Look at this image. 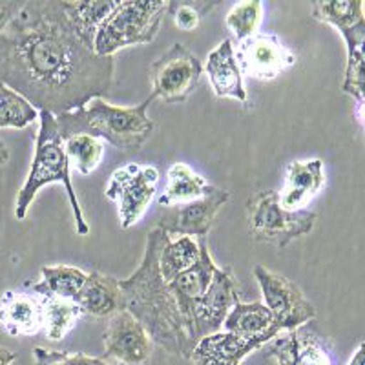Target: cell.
Returning a JSON list of instances; mask_svg holds the SVG:
<instances>
[{
    "instance_id": "6da1fadb",
    "label": "cell",
    "mask_w": 365,
    "mask_h": 365,
    "mask_svg": "<svg viewBox=\"0 0 365 365\" xmlns=\"http://www.w3.org/2000/svg\"><path fill=\"white\" fill-rule=\"evenodd\" d=\"M115 63L75 34L64 0H28L0 34V83L37 112L83 108L110 93Z\"/></svg>"
},
{
    "instance_id": "7a4b0ae2",
    "label": "cell",
    "mask_w": 365,
    "mask_h": 365,
    "mask_svg": "<svg viewBox=\"0 0 365 365\" xmlns=\"http://www.w3.org/2000/svg\"><path fill=\"white\" fill-rule=\"evenodd\" d=\"M168 237L170 236L161 227L150 230L139 267L132 276L119 279L120 303L123 311L130 312L143 325L150 340L168 354L188 360L195 345L182 322L170 287L159 272V254Z\"/></svg>"
},
{
    "instance_id": "3957f363",
    "label": "cell",
    "mask_w": 365,
    "mask_h": 365,
    "mask_svg": "<svg viewBox=\"0 0 365 365\" xmlns=\"http://www.w3.org/2000/svg\"><path fill=\"white\" fill-rule=\"evenodd\" d=\"M155 97L150 93L137 106H113L104 99H91L83 108L55 115L63 139L71 135H90L108 141L120 152L137 154L154 132V120L148 117V106Z\"/></svg>"
},
{
    "instance_id": "277c9868",
    "label": "cell",
    "mask_w": 365,
    "mask_h": 365,
    "mask_svg": "<svg viewBox=\"0 0 365 365\" xmlns=\"http://www.w3.org/2000/svg\"><path fill=\"white\" fill-rule=\"evenodd\" d=\"M50 182H61L70 200L71 210H73L75 228L79 236H86L90 232L84 214L81 210L79 197L75 194L73 182L70 174V161L64 152V141L58 132L55 115L50 112H38V132L35 137V155L31 168L26 182L19 190L17 201H15V217L24 220L29 207L35 201L38 192L50 185Z\"/></svg>"
},
{
    "instance_id": "5b68a950",
    "label": "cell",
    "mask_w": 365,
    "mask_h": 365,
    "mask_svg": "<svg viewBox=\"0 0 365 365\" xmlns=\"http://www.w3.org/2000/svg\"><path fill=\"white\" fill-rule=\"evenodd\" d=\"M166 11L165 0H119L101 24L93 51L99 57H113L128 46L148 44L158 37Z\"/></svg>"
},
{
    "instance_id": "8992f818",
    "label": "cell",
    "mask_w": 365,
    "mask_h": 365,
    "mask_svg": "<svg viewBox=\"0 0 365 365\" xmlns=\"http://www.w3.org/2000/svg\"><path fill=\"white\" fill-rule=\"evenodd\" d=\"M312 17L338 29L347 46L344 84L341 90L364 104V44L365 15L361 0H322L311 4Z\"/></svg>"
},
{
    "instance_id": "52a82bcc",
    "label": "cell",
    "mask_w": 365,
    "mask_h": 365,
    "mask_svg": "<svg viewBox=\"0 0 365 365\" xmlns=\"http://www.w3.org/2000/svg\"><path fill=\"white\" fill-rule=\"evenodd\" d=\"M247 214L254 240L278 249L307 236L318 220V214L311 210H285L279 205L276 190H263L252 195L247 201Z\"/></svg>"
},
{
    "instance_id": "ba28073f",
    "label": "cell",
    "mask_w": 365,
    "mask_h": 365,
    "mask_svg": "<svg viewBox=\"0 0 365 365\" xmlns=\"http://www.w3.org/2000/svg\"><path fill=\"white\" fill-rule=\"evenodd\" d=\"M159 182L155 166L128 163L110 175L104 195L117 205L123 228H130L145 216Z\"/></svg>"
},
{
    "instance_id": "9c48e42d",
    "label": "cell",
    "mask_w": 365,
    "mask_h": 365,
    "mask_svg": "<svg viewBox=\"0 0 365 365\" xmlns=\"http://www.w3.org/2000/svg\"><path fill=\"white\" fill-rule=\"evenodd\" d=\"M259 291L263 294V305L270 311L274 325L279 332H291L316 318V307L305 298L298 285L263 265L254 267Z\"/></svg>"
},
{
    "instance_id": "30bf717a",
    "label": "cell",
    "mask_w": 365,
    "mask_h": 365,
    "mask_svg": "<svg viewBox=\"0 0 365 365\" xmlns=\"http://www.w3.org/2000/svg\"><path fill=\"white\" fill-rule=\"evenodd\" d=\"M152 96L166 103H182L197 88L203 64L182 44H174L150 66Z\"/></svg>"
},
{
    "instance_id": "8fae6325",
    "label": "cell",
    "mask_w": 365,
    "mask_h": 365,
    "mask_svg": "<svg viewBox=\"0 0 365 365\" xmlns=\"http://www.w3.org/2000/svg\"><path fill=\"white\" fill-rule=\"evenodd\" d=\"M237 44L234 55L241 73L257 81L276 79L298 61V55L272 34H256Z\"/></svg>"
},
{
    "instance_id": "7c38bea8",
    "label": "cell",
    "mask_w": 365,
    "mask_h": 365,
    "mask_svg": "<svg viewBox=\"0 0 365 365\" xmlns=\"http://www.w3.org/2000/svg\"><path fill=\"white\" fill-rule=\"evenodd\" d=\"M104 360L123 365H143L152 354V340L130 312L108 316L104 329Z\"/></svg>"
},
{
    "instance_id": "4fadbf2b",
    "label": "cell",
    "mask_w": 365,
    "mask_h": 365,
    "mask_svg": "<svg viewBox=\"0 0 365 365\" xmlns=\"http://www.w3.org/2000/svg\"><path fill=\"white\" fill-rule=\"evenodd\" d=\"M240 302L236 291V279L230 269L217 267L210 285L194 305L192 312V325H194V336L200 341L201 338L220 332L223 322L230 309Z\"/></svg>"
},
{
    "instance_id": "5bb4252c",
    "label": "cell",
    "mask_w": 365,
    "mask_h": 365,
    "mask_svg": "<svg viewBox=\"0 0 365 365\" xmlns=\"http://www.w3.org/2000/svg\"><path fill=\"white\" fill-rule=\"evenodd\" d=\"M228 192L212 185L210 190L190 203L179 205L175 212L161 217L158 227H161L168 236H188V237H207L212 223L216 220L217 212L228 201Z\"/></svg>"
},
{
    "instance_id": "9a60e30c",
    "label": "cell",
    "mask_w": 365,
    "mask_h": 365,
    "mask_svg": "<svg viewBox=\"0 0 365 365\" xmlns=\"http://www.w3.org/2000/svg\"><path fill=\"white\" fill-rule=\"evenodd\" d=\"M217 265L208 250V240L201 237V256L200 262L195 263L190 270L179 274L178 278L168 283L172 294H174L175 303H178L179 312L182 316V322L187 325V331L190 334L194 345L197 344L194 336V325H192V312H194L195 302L205 294V291L210 285L214 274H216Z\"/></svg>"
},
{
    "instance_id": "2e32d148",
    "label": "cell",
    "mask_w": 365,
    "mask_h": 365,
    "mask_svg": "<svg viewBox=\"0 0 365 365\" xmlns=\"http://www.w3.org/2000/svg\"><path fill=\"white\" fill-rule=\"evenodd\" d=\"M272 338H241L230 332H214L208 336L201 338L195 347L192 349L190 358L192 365H241L250 353L257 351Z\"/></svg>"
},
{
    "instance_id": "e0dca14e",
    "label": "cell",
    "mask_w": 365,
    "mask_h": 365,
    "mask_svg": "<svg viewBox=\"0 0 365 365\" xmlns=\"http://www.w3.org/2000/svg\"><path fill=\"white\" fill-rule=\"evenodd\" d=\"M324 185V163L319 159L289 163L285 168L283 187L278 192L279 205L291 212L307 210V205L322 192Z\"/></svg>"
},
{
    "instance_id": "ac0fdd59",
    "label": "cell",
    "mask_w": 365,
    "mask_h": 365,
    "mask_svg": "<svg viewBox=\"0 0 365 365\" xmlns=\"http://www.w3.org/2000/svg\"><path fill=\"white\" fill-rule=\"evenodd\" d=\"M0 325L13 338L38 334L44 329L41 298L35 292L6 291L0 298Z\"/></svg>"
},
{
    "instance_id": "d6986e66",
    "label": "cell",
    "mask_w": 365,
    "mask_h": 365,
    "mask_svg": "<svg viewBox=\"0 0 365 365\" xmlns=\"http://www.w3.org/2000/svg\"><path fill=\"white\" fill-rule=\"evenodd\" d=\"M203 70L210 81V86L216 97H230V99L247 103V88L243 84V73L237 66L230 38H225L221 44H217L208 53Z\"/></svg>"
},
{
    "instance_id": "ffe728a7",
    "label": "cell",
    "mask_w": 365,
    "mask_h": 365,
    "mask_svg": "<svg viewBox=\"0 0 365 365\" xmlns=\"http://www.w3.org/2000/svg\"><path fill=\"white\" fill-rule=\"evenodd\" d=\"M73 302L79 305L83 314L93 316V318L115 314L117 311H123L119 279L99 270H91Z\"/></svg>"
},
{
    "instance_id": "44dd1931",
    "label": "cell",
    "mask_w": 365,
    "mask_h": 365,
    "mask_svg": "<svg viewBox=\"0 0 365 365\" xmlns=\"http://www.w3.org/2000/svg\"><path fill=\"white\" fill-rule=\"evenodd\" d=\"M221 329H225V332L236 334V336L247 338V340L259 336H269L274 340L278 334H282L279 329L274 325L270 311L262 302H237L227 314Z\"/></svg>"
},
{
    "instance_id": "7402d4cb",
    "label": "cell",
    "mask_w": 365,
    "mask_h": 365,
    "mask_svg": "<svg viewBox=\"0 0 365 365\" xmlns=\"http://www.w3.org/2000/svg\"><path fill=\"white\" fill-rule=\"evenodd\" d=\"M212 188L205 175L192 170L185 163H175L168 168L166 174V187L159 195L161 207H174L200 200Z\"/></svg>"
},
{
    "instance_id": "603a6c76",
    "label": "cell",
    "mask_w": 365,
    "mask_h": 365,
    "mask_svg": "<svg viewBox=\"0 0 365 365\" xmlns=\"http://www.w3.org/2000/svg\"><path fill=\"white\" fill-rule=\"evenodd\" d=\"M119 0H64L68 21L81 41L93 50L101 24L115 9Z\"/></svg>"
},
{
    "instance_id": "cb8c5ba5",
    "label": "cell",
    "mask_w": 365,
    "mask_h": 365,
    "mask_svg": "<svg viewBox=\"0 0 365 365\" xmlns=\"http://www.w3.org/2000/svg\"><path fill=\"white\" fill-rule=\"evenodd\" d=\"M201 256V237H168L159 254V272L166 283L190 270Z\"/></svg>"
},
{
    "instance_id": "d4e9b609",
    "label": "cell",
    "mask_w": 365,
    "mask_h": 365,
    "mask_svg": "<svg viewBox=\"0 0 365 365\" xmlns=\"http://www.w3.org/2000/svg\"><path fill=\"white\" fill-rule=\"evenodd\" d=\"M41 298L44 311V331L48 340L61 341L68 336V332L75 327L83 316L79 305L71 299L58 298L46 291H34Z\"/></svg>"
},
{
    "instance_id": "484cf974",
    "label": "cell",
    "mask_w": 365,
    "mask_h": 365,
    "mask_svg": "<svg viewBox=\"0 0 365 365\" xmlns=\"http://www.w3.org/2000/svg\"><path fill=\"white\" fill-rule=\"evenodd\" d=\"M86 272L77 267L55 265L42 267L41 282L34 283V291H46L58 298L71 299L73 302L86 282Z\"/></svg>"
},
{
    "instance_id": "4316f807",
    "label": "cell",
    "mask_w": 365,
    "mask_h": 365,
    "mask_svg": "<svg viewBox=\"0 0 365 365\" xmlns=\"http://www.w3.org/2000/svg\"><path fill=\"white\" fill-rule=\"evenodd\" d=\"M38 119V112L17 91L0 83V128H28Z\"/></svg>"
},
{
    "instance_id": "83f0119b",
    "label": "cell",
    "mask_w": 365,
    "mask_h": 365,
    "mask_svg": "<svg viewBox=\"0 0 365 365\" xmlns=\"http://www.w3.org/2000/svg\"><path fill=\"white\" fill-rule=\"evenodd\" d=\"M63 141L68 161L70 165L73 163L81 174H91L101 165V159L104 155V143L101 139L79 133V135H71Z\"/></svg>"
},
{
    "instance_id": "f1b7e54d",
    "label": "cell",
    "mask_w": 365,
    "mask_h": 365,
    "mask_svg": "<svg viewBox=\"0 0 365 365\" xmlns=\"http://www.w3.org/2000/svg\"><path fill=\"white\" fill-rule=\"evenodd\" d=\"M263 15H265V8H263L262 2L245 0V2H237L228 9L225 24L237 42H243L257 34Z\"/></svg>"
},
{
    "instance_id": "f546056e",
    "label": "cell",
    "mask_w": 365,
    "mask_h": 365,
    "mask_svg": "<svg viewBox=\"0 0 365 365\" xmlns=\"http://www.w3.org/2000/svg\"><path fill=\"white\" fill-rule=\"evenodd\" d=\"M298 349L294 365H332L331 353L322 338L312 331H296Z\"/></svg>"
},
{
    "instance_id": "4dcf8cb0",
    "label": "cell",
    "mask_w": 365,
    "mask_h": 365,
    "mask_svg": "<svg viewBox=\"0 0 365 365\" xmlns=\"http://www.w3.org/2000/svg\"><path fill=\"white\" fill-rule=\"evenodd\" d=\"M217 2H168V11L174 17V24L181 31H194L200 28L201 17L214 9Z\"/></svg>"
},
{
    "instance_id": "1f68e13d",
    "label": "cell",
    "mask_w": 365,
    "mask_h": 365,
    "mask_svg": "<svg viewBox=\"0 0 365 365\" xmlns=\"http://www.w3.org/2000/svg\"><path fill=\"white\" fill-rule=\"evenodd\" d=\"M34 360L35 365H97L99 358L88 356L84 353H66V351L35 347Z\"/></svg>"
},
{
    "instance_id": "d6a6232c",
    "label": "cell",
    "mask_w": 365,
    "mask_h": 365,
    "mask_svg": "<svg viewBox=\"0 0 365 365\" xmlns=\"http://www.w3.org/2000/svg\"><path fill=\"white\" fill-rule=\"evenodd\" d=\"M22 6H24L22 0H0V34L17 17Z\"/></svg>"
},
{
    "instance_id": "836d02e7",
    "label": "cell",
    "mask_w": 365,
    "mask_h": 365,
    "mask_svg": "<svg viewBox=\"0 0 365 365\" xmlns=\"http://www.w3.org/2000/svg\"><path fill=\"white\" fill-rule=\"evenodd\" d=\"M347 365H365V345H364V341L358 345L356 351H354V354H353V358L349 360Z\"/></svg>"
},
{
    "instance_id": "e575fe53",
    "label": "cell",
    "mask_w": 365,
    "mask_h": 365,
    "mask_svg": "<svg viewBox=\"0 0 365 365\" xmlns=\"http://www.w3.org/2000/svg\"><path fill=\"white\" fill-rule=\"evenodd\" d=\"M15 360H17V354L9 349L0 347V365H11Z\"/></svg>"
},
{
    "instance_id": "d590c367",
    "label": "cell",
    "mask_w": 365,
    "mask_h": 365,
    "mask_svg": "<svg viewBox=\"0 0 365 365\" xmlns=\"http://www.w3.org/2000/svg\"><path fill=\"white\" fill-rule=\"evenodd\" d=\"M9 161V150L6 146V143L0 139V166H4Z\"/></svg>"
},
{
    "instance_id": "8d00e7d4",
    "label": "cell",
    "mask_w": 365,
    "mask_h": 365,
    "mask_svg": "<svg viewBox=\"0 0 365 365\" xmlns=\"http://www.w3.org/2000/svg\"><path fill=\"white\" fill-rule=\"evenodd\" d=\"M97 365H123V364H117V361H110V360H104V358H99V360H97Z\"/></svg>"
}]
</instances>
